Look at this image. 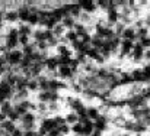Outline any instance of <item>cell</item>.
Returning <instances> with one entry per match:
<instances>
[{
  "label": "cell",
  "instance_id": "obj_7",
  "mask_svg": "<svg viewBox=\"0 0 150 136\" xmlns=\"http://www.w3.org/2000/svg\"><path fill=\"white\" fill-rule=\"evenodd\" d=\"M57 77L63 78V80H71L74 77V74L71 73V70L69 67H58L57 70Z\"/></svg>",
  "mask_w": 150,
  "mask_h": 136
},
{
  "label": "cell",
  "instance_id": "obj_29",
  "mask_svg": "<svg viewBox=\"0 0 150 136\" xmlns=\"http://www.w3.org/2000/svg\"><path fill=\"white\" fill-rule=\"evenodd\" d=\"M23 136H38L37 130H31V132H23Z\"/></svg>",
  "mask_w": 150,
  "mask_h": 136
},
{
  "label": "cell",
  "instance_id": "obj_12",
  "mask_svg": "<svg viewBox=\"0 0 150 136\" xmlns=\"http://www.w3.org/2000/svg\"><path fill=\"white\" fill-rule=\"evenodd\" d=\"M63 39H64V42H70V44H73V42H76V41H77V33H76L73 29L66 31V33H64Z\"/></svg>",
  "mask_w": 150,
  "mask_h": 136
},
{
  "label": "cell",
  "instance_id": "obj_2",
  "mask_svg": "<svg viewBox=\"0 0 150 136\" xmlns=\"http://www.w3.org/2000/svg\"><path fill=\"white\" fill-rule=\"evenodd\" d=\"M77 6H79V7L82 9V12L86 13V15H91V13H93V12L98 9L96 1H92V0H80V1H77Z\"/></svg>",
  "mask_w": 150,
  "mask_h": 136
},
{
  "label": "cell",
  "instance_id": "obj_32",
  "mask_svg": "<svg viewBox=\"0 0 150 136\" xmlns=\"http://www.w3.org/2000/svg\"><path fill=\"white\" fill-rule=\"evenodd\" d=\"M91 136H102V132H99V130H96V129H95V130L92 132V135Z\"/></svg>",
  "mask_w": 150,
  "mask_h": 136
},
{
  "label": "cell",
  "instance_id": "obj_16",
  "mask_svg": "<svg viewBox=\"0 0 150 136\" xmlns=\"http://www.w3.org/2000/svg\"><path fill=\"white\" fill-rule=\"evenodd\" d=\"M57 52H58V56H71V51L66 44L57 46Z\"/></svg>",
  "mask_w": 150,
  "mask_h": 136
},
{
  "label": "cell",
  "instance_id": "obj_31",
  "mask_svg": "<svg viewBox=\"0 0 150 136\" xmlns=\"http://www.w3.org/2000/svg\"><path fill=\"white\" fill-rule=\"evenodd\" d=\"M3 25H4V17H3V15L0 13V29L3 28Z\"/></svg>",
  "mask_w": 150,
  "mask_h": 136
},
{
  "label": "cell",
  "instance_id": "obj_24",
  "mask_svg": "<svg viewBox=\"0 0 150 136\" xmlns=\"http://www.w3.org/2000/svg\"><path fill=\"white\" fill-rule=\"evenodd\" d=\"M96 6L103 9V10H108L111 6H112V1H106V0H100V1H96Z\"/></svg>",
  "mask_w": 150,
  "mask_h": 136
},
{
  "label": "cell",
  "instance_id": "obj_4",
  "mask_svg": "<svg viewBox=\"0 0 150 136\" xmlns=\"http://www.w3.org/2000/svg\"><path fill=\"white\" fill-rule=\"evenodd\" d=\"M121 39L122 41H131V42H134L136 41V28L125 26V29L121 33Z\"/></svg>",
  "mask_w": 150,
  "mask_h": 136
},
{
  "label": "cell",
  "instance_id": "obj_20",
  "mask_svg": "<svg viewBox=\"0 0 150 136\" xmlns=\"http://www.w3.org/2000/svg\"><path fill=\"white\" fill-rule=\"evenodd\" d=\"M70 132H73L76 136H83V125L80 122L74 123L71 128H70Z\"/></svg>",
  "mask_w": 150,
  "mask_h": 136
},
{
  "label": "cell",
  "instance_id": "obj_13",
  "mask_svg": "<svg viewBox=\"0 0 150 136\" xmlns=\"http://www.w3.org/2000/svg\"><path fill=\"white\" fill-rule=\"evenodd\" d=\"M64 120H66V123H67L69 126H70V125L73 126L74 123L79 122V116H77L74 112H70V113H67V114L64 116Z\"/></svg>",
  "mask_w": 150,
  "mask_h": 136
},
{
  "label": "cell",
  "instance_id": "obj_15",
  "mask_svg": "<svg viewBox=\"0 0 150 136\" xmlns=\"http://www.w3.org/2000/svg\"><path fill=\"white\" fill-rule=\"evenodd\" d=\"M35 120H37V116L34 113H31V112H28L23 116H21V123H35Z\"/></svg>",
  "mask_w": 150,
  "mask_h": 136
},
{
  "label": "cell",
  "instance_id": "obj_10",
  "mask_svg": "<svg viewBox=\"0 0 150 136\" xmlns=\"http://www.w3.org/2000/svg\"><path fill=\"white\" fill-rule=\"evenodd\" d=\"M106 125H108V120H106L105 116H99V117L93 122V128H95L96 130H99V132H103V130L106 129Z\"/></svg>",
  "mask_w": 150,
  "mask_h": 136
},
{
  "label": "cell",
  "instance_id": "obj_22",
  "mask_svg": "<svg viewBox=\"0 0 150 136\" xmlns=\"http://www.w3.org/2000/svg\"><path fill=\"white\" fill-rule=\"evenodd\" d=\"M139 42V45L142 46L144 51L146 49H150V36H146V38H143V39H140V41H137Z\"/></svg>",
  "mask_w": 150,
  "mask_h": 136
},
{
  "label": "cell",
  "instance_id": "obj_8",
  "mask_svg": "<svg viewBox=\"0 0 150 136\" xmlns=\"http://www.w3.org/2000/svg\"><path fill=\"white\" fill-rule=\"evenodd\" d=\"M40 129H42V130L48 135V132H51L52 129H55L54 120H52L51 117H42V122H41V125H40Z\"/></svg>",
  "mask_w": 150,
  "mask_h": 136
},
{
  "label": "cell",
  "instance_id": "obj_9",
  "mask_svg": "<svg viewBox=\"0 0 150 136\" xmlns=\"http://www.w3.org/2000/svg\"><path fill=\"white\" fill-rule=\"evenodd\" d=\"M143 54H144V49L139 45V42L134 44L133 51H131V54H130V55L133 56V59H134V61H142V59H143Z\"/></svg>",
  "mask_w": 150,
  "mask_h": 136
},
{
  "label": "cell",
  "instance_id": "obj_19",
  "mask_svg": "<svg viewBox=\"0 0 150 136\" xmlns=\"http://www.w3.org/2000/svg\"><path fill=\"white\" fill-rule=\"evenodd\" d=\"M3 17H4L6 20H9V22H16V20H19V17H18V10H9V12H6V13L3 15Z\"/></svg>",
  "mask_w": 150,
  "mask_h": 136
},
{
  "label": "cell",
  "instance_id": "obj_23",
  "mask_svg": "<svg viewBox=\"0 0 150 136\" xmlns=\"http://www.w3.org/2000/svg\"><path fill=\"white\" fill-rule=\"evenodd\" d=\"M52 120H54V125H55V128H61L63 125H66L64 116H55V117H52Z\"/></svg>",
  "mask_w": 150,
  "mask_h": 136
},
{
  "label": "cell",
  "instance_id": "obj_21",
  "mask_svg": "<svg viewBox=\"0 0 150 136\" xmlns=\"http://www.w3.org/2000/svg\"><path fill=\"white\" fill-rule=\"evenodd\" d=\"M12 109H13V104H12L9 100H7V101H4V103L0 106V112H1L3 114H6V116L10 113V110H12Z\"/></svg>",
  "mask_w": 150,
  "mask_h": 136
},
{
  "label": "cell",
  "instance_id": "obj_1",
  "mask_svg": "<svg viewBox=\"0 0 150 136\" xmlns=\"http://www.w3.org/2000/svg\"><path fill=\"white\" fill-rule=\"evenodd\" d=\"M22 58H23V54L19 49L7 51L4 55V61H6V64H9V67H19Z\"/></svg>",
  "mask_w": 150,
  "mask_h": 136
},
{
  "label": "cell",
  "instance_id": "obj_26",
  "mask_svg": "<svg viewBox=\"0 0 150 136\" xmlns=\"http://www.w3.org/2000/svg\"><path fill=\"white\" fill-rule=\"evenodd\" d=\"M18 41H19V44L22 46H26L28 44H31V38L29 36H25V35H19V39Z\"/></svg>",
  "mask_w": 150,
  "mask_h": 136
},
{
  "label": "cell",
  "instance_id": "obj_3",
  "mask_svg": "<svg viewBox=\"0 0 150 136\" xmlns=\"http://www.w3.org/2000/svg\"><path fill=\"white\" fill-rule=\"evenodd\" d=\"M106 20H108V26H111V28H112L115 23H118V20H120V12H118L117 7L111 6V7L106 10Z\"/></svg>",
  "mask_w": 150,
  "mask_h": 136
},
{
  "label": "cell",
  "instance_id": "obj_25",
  "mask_svg": "<svg viewBox=\"0 0 150 136\" xmlns=\"http://www.w3.org/2000/svg\"><path fill=\"white\" fill-rule=\"evenodd\" d=\"M58 129V132H60V135L61 136H67L69 133H70V126L66 123V125H63L61 128H57Z\"/></svg>",
  "mask_w": 150,
  "mask_h": 136
},
{
  "label": "cell",
  "instance_id": "obj_5",
  "mask_svg": "<svg viewBox=\"0 0 150 136\" xmlns=\"http://www.w3.org/2000/svg\"><path fill=\"white\" fill-rule=\"evenodd\" d=\"M133 46H134V42L131 41H122L121 39V44H120V52H121V56H127L131 54L133 51Z\"/></svg>",
  "mask_w": 150,
  "mask_h": 136
},
{
  "label": "cell",
  "instance_id": "obj_28",
  "mask_svg": "<svg viewBox=\"0 0 150 136\" xmlns=\"http://www.w3.org/2000/svg\"><path fill=\"white\" fill-rule=\"evenodd\" d=\"M10 136H23V130H22L21 128H16V129L10 133Z\"/></svg>",
  "mask_w": 150,
  "mask_h": 136
},
{
  "label": "cell",
  "instance_id": "obj_27",
  "mask_svg": "<svg viewBox=\"0 0 150 136\" xmlns=\"http://www.w3.org/2000/svg\"><path fill=\"white\" fill-rule=\"evenodd\" d=\"M37 110H38L41 114L48 113V107H47V104H45V103H38V104H37Z\"/></svg>",
  "mask_w": 150,
  "mask_h": 136
},
{
  "label": "cell",
  "instance_id": "obj_6",
  "mask_svg": "<svg viewBox=\"0 0 150 136\" xmlns=\"http://www.w3.org/2000/svg\"><path fill=\"white\" fill-rule=\"evenodd\" d=\"M44 68H47L51 73H57L58 70V62L55 56H47V59L44 61Z\"/></svg>",
  "mask_w": 150,
  "mask_h": 136
},
{
  "label": "cell",
  "instance_id": "obj_18",
  "mask_svg": "<svg viewBox=\"0 0 150 136\" xmlns=\"http://www.w3.org/2000/svg\"><path fill=\"white\" fill-rule=\"evenodd\" d=\"M50 100H51V91H40V94H38V101L40 103L48 104Z\"/></svg>",
  "mask_w": 150,
  "mask_h": 136
},
{
  "label": "cell",
  "instance_id": "obj_14",
  "mask_svg": "<svg viewBox=\"0 0 150 136\" xmlns=\"http://www.w3.org/2000/svg\"><path fill=\"white\" fill-rule=\"evenodd\" d=\"M146 36H149V28L142 26V28L136 29V39H137V41H140V39L146 38Z\"/></svg>",
  "mask_w": 150,
  "mask_h": 136
},
{
  "label": "cell",
  "instance_id": "obj_30",
  "mask_svg": "<svg viewBox=\"0 0 150 136\" xmlns=\"http://www.w3.org/2000/svg\"><path fill=\"white\" fill-rule=\"evenodd\" d=\"M143 58H146L147 61H150V49L144 51V54H143Z\"/></svg>",
  "mask_w": 150,
  "mask_h": 136
},
{
  "label": "cell",
  "instance_id": "obj_11",
  "mask_svg": "<svg viewBox=\"0 0 150 136\" xmlns=\"http://www.w3.org/2000/svg\"><path fill=\"white\" fill-rule=\"evenodd\" d=\"M86 116H88L89 120L95 122L100 114H99V110H98L96 107H86Z\"/></svg>",
  "mask_w": 150,
  "mask_h": 136
},
{
  "label": "cell",
  "instance_id": "obj_17",
  "mask_svg": "<svg viewBox=\"0 0 150 136\" xmlns=\"http://www.w3.org/2000/svg\"><path fill=\"white\" fill-rule=\"evenodd\" d=\"M18 32H19V35H25V36H29V38H31V35H32V28L25 23V25H21V26L18 28Z\"/></svg>",
  "mask_w": 150,
  "mask_h": 136
}]
</instances>
